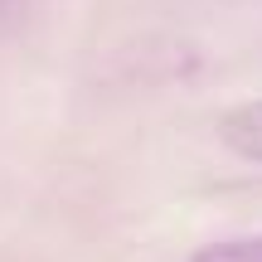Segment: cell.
<instances>
[{
  "instance_id": "obj_3",
  "label": "cell",
  "mask_w": 262,
  "mask_h": 262,
  "mask_svg": "<svg viewBox=\"0 0 262 262\" xmlns=\"http://www.w3.org/2000/svg\"><path fill=\"white\" fill-rule=\"evenodd\" d=\"M19 5H25V0H0V19H5V15H15Z\"/></svg>"
},
{
  "instance_id": "obj_1",
  "label": "cell",
  "mask_w": 262,
  "mask_h": 262,
  "mask_svg": "<svg viewBox=\"0 0 262 262\" xmlns=\"http://www.w3.org/2000/svg\"><path fill=\"white\" fill-rule=\"evenodd\" d=\"M214 131H219V141H224L233 156L262 165V97L257 102H243V107H228L214 122Z\"/></svg>"
},
{
  "instance_id": "obj_2",
  "label": "cell",
  "mask_w": 262,
  "mask_h": 262,
  "mask_svg": "<svg viewBox=\"0 0 262 262\" xmlns=\"http://www.w3.org/2000/svg\"><path fill=\"white\" fill-rule=\"evenodd\" d=\"M189 262H262V233L248 238H224V243H209L199 248Z\"/></svg>"
}]
</instances>
